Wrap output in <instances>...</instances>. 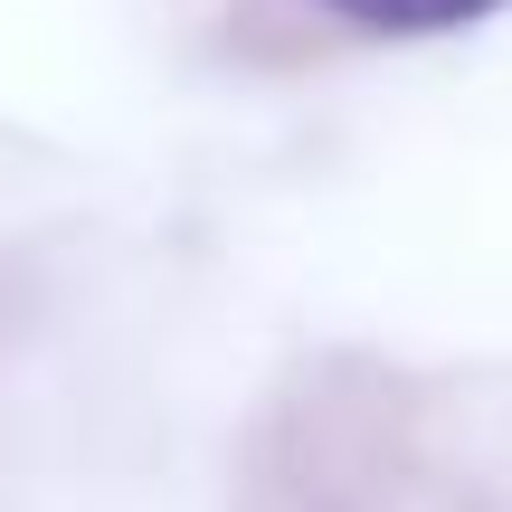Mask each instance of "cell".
Listing matches in <instances>:
<instances>
[{"label": "cell", "mask_w": 512, "mask_h": 512, "mask_svg": "<svg viewBox=\"0 0 512 512\" xmlns=\"http://www.w3.org/2000/svg\"><path fill=\"white\" fill-rule=\"evenodd\" d=\"M275 512H512V370L332 389Z\"/></svg>", "instance_id": "1"}, {"label": "cell", "mask_w": 512, "mask_h": 512, "mask_svg": "<svg viewBox=\"0 0 512 512\" xmlns=\"http://www.w3.org/2000/svg\"><path fill=\"white\" fill-rule=\"evenodd\" d=\"M313 10L361 29V38H437V29H465V19L503 10V0H313Z\"/></svg>", "instance_id": "2"}]
</instances>
